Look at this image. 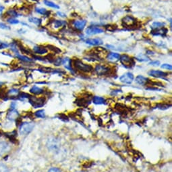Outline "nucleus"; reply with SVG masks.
<instances>
[{"mask_svg": "<svg viewBox=\"0 0 172 172\" xmlns=\"http://www.w3.org/2000/svg\"><path fill=\"white\" fill-rule=\"evenodd\" d=\"M74 66L75 68L78 70L80 71L84 72V73H89L93 70V66L90 65V64H84L79 59L74 60Z\"/></svg>", "mask_w": 172, "mask_h": 172, "instance_id": "nucleus-1", "label": "nucleus"}, {"mask_svg": "<svg viewBox=\"0 0 172 172\" xmlns=\"http://www.w3.org/2000/svg\"><path fill=\"white\" fill-rule=\"evenodd\" d=\"M34 125L30 122H24L22 123L19 128V133L22 136H27L32 131Z\"/></svg>", "mask_w": 172, "mask_h": 172, "instance_id": "nucleus-2", "label": "nucleus"}, {"mask_svg": "<svg viewBox=\"0 0 172 172\" xmlns=\"http://www.w3.org/2000/svg\"><path fill=\"white\" fill-rule=\"evenodd\" d=\"M29 100V103L32 104V106L35 109L43 106L45 103L44 98H37L35 96H30Z\"/></svg>", "mask_w": 172, "mask_h": 172, "instance_id": "nucleus-3", "label": "nucleus"}, {"mask_svg": "<svg viewBox=\"0 0 172 172\" xmlns=\"http://www.w3.org/2000/svg\"><path fill=\"white\" fill-rule=\"evenodd\" d=\"M122 25L126 27H131L136 24V19L131 16H126L121 20Z\"/></svg>", "mask_w": 172, "mask_h": 172, "instance_id": "nucleus-4", "label": "nucleus"}, {"mask_svg": "<svg viewBox=\"0 0 172 172\" xmlns=\"http://www.w3.org/2000/svg\"><path fill=\"white\" fill-rule=\"evenodd\" d=\"M104 32L103 29L101 28H99L98 27L95 26H91L87 27L86 29V33L88 35H94L97 34H101L103 33Z\"/></svg>", "mask_w": 172, "mask_h": 172, "instance_id": "nucleus-5", "label": "nucleus"}, {"mask_svg": "<svg viewBox=\"0 0 172 172\" xmlns=\"http://www.w3.org/2000/svg\"><path fill=\"white\" fill-rule=\"evenodd\" d=\"M134 77L133 74L132 73H130V72H128V73L122 75L119 77V81L124 83L130 84L134 80Z\"/></svg>", "mask_w": 172, "mask_h": 172, "instance_id": "nucleus-6", "label": "nucleus"}, {"mask_svg": "<svg viewBox=\"0 0 172 172\" xmlns=\"http://www.w3.org/2000/svg\"><path fill=\"white\" fill-rule=\"evenodd\" d=\"M119 59H120V62H121V64L126 67H130L131 66V65H134L133 59L128 55L124 54V55L120 56Z\"/></svg>", "mask_w": 172, "mask_h": 172, "instance_id": "nucleus-7", "label": "nucleus"}, {"mask_svg": "<svg viewBox=\"0 0 172 172\" xmlns=\"http://www.w3.org/2000/svg\"><path fill=\"white\" fill-rule=\"evenodd\" d=\"M96 73L98 75H104L108 74L109 72V69L106 67L105 66L101 65V64H98L95 66L94 69Z\"/></svg>", "mask_w": 172, "mask_h": 172, "instance_id": "nucleus-8", "label": "nucleus"}, {"mask_svg": "<svg viewBox=\"0 0 172 172\" xmlns=\"http://www.w3.org/2000/svg\"><path fill=\"white\" fill-rule=\"evenodd\" d=\"M32 51H33L34 53L38 54V55H44V54H46L48 52V49L44 46H35L32 48Z\"/></svg>", "mask_w": 172, "mask_h": 172, "instance_id": "nucleus-9", "label": "nucleus"}, {"mask_svg": "<svg viewBox=\"0 0 172 172\" xmlns=\"http://www.w3.org/2000/svg\"><path fill=\"white\" fill-rule=\"evenodd\" d=\"M86 20H80V21H74L72 22V24H73L74 28L79 30V31H83L86 26Z\"/></svg>", "mask_w": 172, "mask_h": 172, "instance_id": "nucleus-10", "label": "nucleus"}, {"mask_svg": "<svg viewBox=\"0 0 172 172\" xmlns=\"http://www.w3.org/2000/svg\"><path fill=\"white\" fill-rule=\"evenodd\" d=\"M149 75L154 77H157V78H160V77H167L168 75V73H165L161 71H157V70H151L148 73Z\"/></svg>", "mask_w": 172, "mask_h": 172, "instance_id": "nucleus-11", "label": "nucleus"}, {"mask_svg": "<svg viewBox=\"0 0 172 172\" xmlns=\"http://www.w3.org/2000/svg\"><path fill=\"white\" fill-rule=\"evenodd\" d=\"M10 151V146L6 142H0V156Z\"/></svg>", "mask_w": 172, "mask_h": 172, "instance_id": "nucleus-12", "label": "nucleus"}, {"mask_svg": "<svg viewBox=\"0 0 172 172\" xmlns=\"http://www.w3.org/2000/svg\"><path fill=\"white\" fill-rule=\"evenodd\" d=\"M19 13L17 10L14 9H8L7 10L4 12V16L6 17V18H18L19 16Z\"/></svg>", "mask_w": 172, "mask_h": 172, "instance_id": "nucleus-13", "label": "nucleus"}, {"mask_svg": "<svg viewBox=\"0 0 172 172\" xmlns=\"http://www.w3.org/2000/svg\"><path fill=\"white\" fill-rule=\"evenodd\" d=\"M14 56H15V58L18 59L19 61H20L23 62H33V60H32V58H29V57L26 56L25 55H23V54H20L19 52L18 53L15 54Z\"/></svg>", "mask_w": 172, "mask_h": 172, "instance_id": "nucleus-14", "label": "nucleus"}, {"mask_svg": "<svg viewBox=\"0 0 172 172\" xmlns=\"http://www.w3.org/2000/svg\"><path fill=\"white\" fill-rule=\"evenodd\" d=\"M18 117H19V113H18V112L16 110V109H14V110H10L7 114V118L10 121L16 120V119L18 118Z\"/></svg>", "mask_w": 172, "mask_h": 172, "instance_id": "nucleus-15", "label": "nucleus"}, {"mask_svg": "<svg viewBox=\"0 0 172 172\" xmlns=\"http://www.w3.org/2000/svg\"><path fill=\"white\" fill-rule=\"evenodd\" d=\"M47 147H48L49 150L51 151H55L57 150L58 148V144H57V141L55 139L49 140L47 142Z\"/></svg>", "mask_w": 172, "mask_h": 172, "instance_id": "nucleus-16", "label": "nucleus"}, {"mask_svg": "<svg viewBox=\"0 0 172 172\" xmlns=\"http://www.w3.org/2000/svg\"><path fill=\"white\" fill-rule=\"evenodd\" d=\"M86 43L87 44L91 45V46H99V45L103 44V41L99 38L88 39H86Z\"/></svg>", "mask_w": 172, "mask_h": 172, "instance_id": "nucleus-17", "label": "nucleus"}, {"mask_svg": "<svg viewBox=\"0 0 172 172\" xmlns=\"http://www.w3.org/2000/svg\"><path fill=\"white\" fill-rule=\"evenodd\" d=\"M20 93V92L18 89L16 88H12L10 89H9L8 91L7 92L6 95L7 97H11V98H14V97H18V95Z\"/></svg>", "mask_w": 172, "mask_h": 172, "instance_id": "nucleus-18", "label": "nucleus"}, {"mask_svg": "<svg viewBox=\"0 0 172 172\" xmlns=\"http://www.w3.org/2000/svg\"><path fill=\"white\" fill-rule=\"evenodd\" d=\"M30 92L32 94H34V95H40V94L43 93L44 89L37 86H34L30 89Z\"/></svg>", "mask_w": 172, "mask_h": 172, "instance_id": "nucleus-19", "label": "nucleus"}, {"mask_svg": "<svg viewBox=\"0 0 172 172\" xmlns=\"http://www.w3.org/2000/svg\"><path fill=\"white\" fill-rule=\"evenodd\" d=\"M135 81L139 85H141V86H144V85H146L149 83V80L146 78V77H144L142 75H138V76L136 77Z\"/></svg>", "mask_w": 172, "mask_h": 172, "instance_id": "nucleus-20", "label": "nucleus"}, {"mask_svg": "<svg viewBox=\"0 0 172 172\" xmlns=\"http://www.w3.org/2000/svg\"><path fill=\"white\" fill-rule=\"evenodd\" d=\"M29 22L39 27L41 26V24L42 23V20L39 18H37V17L31 16L29 18Z\"/></svg>", "mask_w": 172, "mask_h": 172, "instance_id": "nucleus-21", "label": "nucleus"}, {"mask_svg": "<svg viewBox=\"0 0 172 172\" xmlns=\"http://www.w3.org/2000/svg\"><path fill=\"white\" fill-rule=\"evenodd\" d=\"M65 24H66V22L65 21L56 20V21H54L52 22L51 27H53L55 29H59V28H60V27L65 25Z\"/></svg>", "mask_w": 172, "mask_h": 172, "instance_id": "nucleus-22", "label": "nucleus"}, {"mask_svg": "<svg viewBox=\"0 0 172 172\" xmlns=\"http://www.w3.org/2000/svg\"><path fill=\"white\" fill-rule=\"evenodd\" d=\"M6 22L8 25H16L20 23V21L16 18H6Z\"/></svg>", "mask_w": 172, "mask_h": 172, "instance_id": "nucleus-23", "label": "nucleus"}, {"mask_svg": "<svg viewBox=\"0 0 172 172\" xmlns=\"http://www.w3.org/2000/svg\"><path fill=\"white\" fill-rule=\"evenodd\" d=\"M93 101L95 104H102L105 103V99L103 97L94 96L93 99Z\"/></svg>", "mask_w": 172, "mask_h": 172, "instance_id": "nucleus-24", "label": "nucleus"}, {"mask_svg": "<svg viewBox=\"0 0 172 172\" xmlns=\"http://www.w3.org/2000/svg\"><path fill=\"white\" fill-rule=\"evenodd\" d=\"M43 3L45 5H46L47 6L52 7V8H55V9H59V6H57L56 4L53 3V1H49V0H43Z\"/></svg>", "mask_w": 172, "mask_h": 172, "instance_id": "nucleus-25", "label": "nucleus"}, {"mask_svg": "<svg viewBox=\"0 0 172 172\" xmlns=\"http://www.w3.org/2000/svg\"><path fill=\"white\" fill-rule=\"evenodd\" d=\"M120 58V55L118 53H114V52H111L108 54V58L111 61H114V60H118Z\"/></svg>", "mask_w": 172, "mask_h": 172, "instance_id": "nucleus-26", "label": "nucleus"}, {"mask_svg": "<svg viewBox=\"0 0 172 172\" xmlns=\"http://www.w3.org/2000/svg\"><path fill=\"white\" fill-rule=\"evenodd\" d=\"M34 11H35L36 13L41 15H47V13H49V12L47 11L45 8H44V7H35V9H34Z\"/></svg>", "mask_w": 172, "mask_h": 172, "instance_id": "nucleus-27", "label": "nucleus"}, {"mask_svg": "<svg viewBox=\"0 0 172 172\" xmlns=\"http://www.w3.org/2000/svg\"><path fill=\"white\" fill-rule=\"evenodd\" d=\"M11 27L10 25H8L6 22H1L0 21V30H4V31H8L10 30Z\"/></svg>", "mask_w": 172, "mask_h": 172, "instance_id": "nucleus-28", "label": "nucleus"}, {"mask_svg": "<svg viewBox=\"0 0 172 172\" xmlns=\"http://www.w3.org/2000/svg\"><path fill=\"white\" fill-rule=\"evenodd\" d=\"M165 25V23L160 22H154L153 24H152V28L154 29H158L159 28H161Z\"/></svg>", "mask_w": 172, "mask_h": 172, "instance_id": "nucleus-29", "label": "nucleus"}, {"mask_svg": "<svg viewBox=\"0 0 172 172\" xmlns=\"http://www.w3.org/2000/svg\"><path fill=\"white\" fill-rule=\"evenodd\" d=\"M10 47V44L7 41H1L0 44V50H4V49H8Z\"/></svg>", "mask_w": 172, "mask_h": 172, "instance_id": "nucleus-30", "label": "nucleus"}, {"mask_svg": "<svg viewBox=\"0 0 172 172\" xmlns=\"http://www.w3.org/2000/svg\"><path fill=\"white\" fill-rule=\"evenodd\" d=\"M35 116L38 118H44L45 117V111L44 110H39L35 112Z\"/></svg>", "mask_w": 172, "mask_h": 172, "instance_id": "nucleus-31", "label": "nucleus"}, {"mask_svg": "<svg viewBox=\"0 0 172 172\" xmlns=\"http://www.w3.org/2000/svg\"><path fill=\"white\" fill-rule=\"evenodd\" d=\"M167 32H168V30H167L166 29H161V30H159V31H156V33H154L153 35H154L163 36V35H165V34L167 33Z\"/></svg>", "mask_w": 172, "mask_h": 172, "instance_id": "nucleus-32", "label": "nucleus"}, {"mask_svg": "<svg viewBox=\"0 0 172 172\" xmlns=\"http://www.w3.org/2000/svg\"><path fill=\"white\" fill-rule=\"evenodd\" d=\"M137 59H138L139 61H141V62H146V61H148L149 60V58H147L146 56L143 55V54H140V55L137 57Z\"/></svg>", "mask_w": 172, "mask_h": 172, "instance_id": "nucleus-33", "label": "nucleus"}, {"mask_svg": "<svg viewBox=\"0 0 172 172\" xmlns=\"http://www.w3.org/2000/svg\"><path fill=\"white\" fill-rule=\"evenodd\" d=\"M161 69H168V70H169V71H171V70L172 69V66L171 64H162V65L161 66Z\"/></svg>", "mask_w": 172, "mask_h": 172, "instance_id": "nucleus-34", "label": "nucleus"}, {"mask_svg": "<svg viewBox=\"0 0 172 172\" xmlns=\"http://www.w3.org/2000/svg\"><path fill=\"white\" fill-rule=\"evenodd\" d=\"M61 63H62V59L61 58H57L56 59H55L54 64L56 66L60 65V64H61Z\"/></svg>", "mask_w": 172, "mask_h": 172, "instance_id": "nucleus-35", "label": "nucleus"}, {"mask_svg": "<svg viewBox=\"0 0 172 172\" xmlns=\"http://www.w3.org/2000/svg\"><path fill=\"white\" fill-rule=\"evenodd\" d=\"M47 172H61V170L59 168H52L51 169H49Z\"/></svg>", "mask_w": 172, "mask_h": 172, "instance_id": "nucleus-36", "label": "nucleus"}, {"mask_svg": "<svg viewBox=\"0 0 172 172\" xmlns=\"http://www.w3.org/2000/svg\"><path fill=\"white\" fill-rule=\"evenodd\" d=\"M17 106V104L15 102H12L10 104V110H14L16 109Z\"/></svg>", "mask_w": 172, "mask_h": 172, "instance_id": "nucleus-37", "label": "nucleus"}, {"mask_svg": "<svg viewBox=\"0 0 172 172\" xmlns=\"http://www.w3.org/2000/svg\"><path fill=\"white\" fill-rule=\"evenodd\" d=\"M159 64H160L159 61H152L150 62V63H149L150 65H153V66H159Z\"/></svg>", "mask_w": 172, "mask_h": 172, "instance_id": "nucleus-38", "label": "nucleus"}, {"mask_svg": "<svg viewBox=\"0 0 172 172\" xmlns=\"http://www.w3.org/2000/svg\"><path fill=\"white\" fill-rule=\"evenodd\" d=\"M5 6H4V5H2L1 4H0V14H3L4 11H5Z\"/></svg>", "mask_w": 172, "mask_h": 172, "instance_id": "nucleus-39", "label": "nucleus"}, {"mask_svg": "<svg viewBox=\"0 0 172 172\" xmlns=\"http://www.w3.org/2000/svg\"><path fill=\"white\" fill-rule=\"evenodd\" d=\"M57 14H58L59 16L62 17V18H65V17H66V14H64V13H62V12H57Z\"/></svg>", "mask_w": 172, "mask_h": 172, "instance_id": "nucleus-40", "label": "nucleus"}, {"mask_svg": "<svg viewBox=\"0 0 172 172\" xmlns=\"http://www.w3.org/2000/svg\"><path fill=\"white\" fill-rule=\"evenodd\" d=\"M3 84H4L3 82H0V86H2V85H3Z\"/></svg>", "mask_w": 172, "mask_h": 172, "instance_id": "nucleus-41", "label": "nucleus"}, {"mask_svg": "<svg viewBox=\"0 0 172 172\" xmlns=\"http://www.w3.org/2000/svg\"><path fill=\"white\" fill-rule=\"evenodd\" d=\"M1 41H1V40H0V44H1Z\"/></svg>", "mask_w": 172, "mask_h": 172, "instance_id": "nucleus-42", "label": "nucleus"}]
</instances>
